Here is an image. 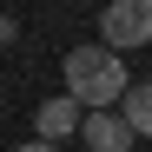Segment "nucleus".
<instances>
[{"label": "nucleus", "mask_w": 152, "mask_h": 152, "mask_svg": "<svg viewBox=\"0 0 152 152\" xmlns=\"http://www.w3.org/2000/svg\"><path fill=\"white\" fill-rule=\"evenodd\" d=\"M80 119H86V113L73 106L66 93H60V99H46V106L33 113V126H40V139H46V145H60V139H73V132H80Z\"/></svg>", "instance_id": "7ed1b4c3"}, {"label": "nucleus", "mask_w": 152, "mask_h": 152, "mask_svg": "<svg viewBox=\"0 0 152 152\" xmlns=\"http://www.w3.org/2000/svg\"><path fill=\"white\" fill-rule=\"evenodd\" d=\"M60 73H66V99L80 113H113L119 99H126V66H119V53H106V46H73V53L60 60Z\"/></svg>", "instance_id": "f257e3e1"}, {"label": "nucleus", "mask_w": 152, "mask_h": 152, "mask_svg": "<svg viewBox=\"0 0 152 152\" xmlns=\"http://www.w3.org/2000/svg\"><path fill=\"white\" fill-rule=\"evenodd\" d=\"M20 152H60V145H46V139H27V145H20Z\"/></svg>", "instance_id": "423d86ee"}, {"label": "nucleus", "mask_w": 152, "mask_h": 152, "mask_svg": "<svg viewBox=\"0 0 152 152\" xmlns=\"http://www.w3.org/2000/svg\"><path fill=\"white\" fill-rule=\"evenodd\" d=\"M80 132H86L93 152H126V145H132V132H126V119H119V113H86V119H80Z\"/></svg>", "instance_id": "20e7f679"}, {"label": "nucleus", "mask_w": 152, "mask_h": 152, "mask_svg": "<svg viewBox=\"0 0 152 152\" xmlns=\"http://www.w3.org/2000/svg\"><path fill=\"white\" fill-rule=\"evenodd\" d=\"M7 40H13V20H0V46H7Z\"/></svg>", "instance_id": "0eeeda50"}, {"label": "nucleus", "mask_w": 152, "mask_h": 152, "mask_svg": "<svg viewBox=\"0 0 152 152\" xmlns=\"http://www.w3.org/2000/svg\"><path fill=\"white\" fill-rule=\"evenodd\" d=\"M119 119H126V132H132V139H152V80H145V86H126Z\"/></svg>", "instance_id": "39448f33"}, {"label": "nucleus", "mask_w": 152, "mask_h": 152, "mask_svg": "<svg viewBox=\"0 0 152 152\" xmlns=\"http://www.w3.org/2000/svg\"><path fill=\"white\" fill-rule=\"evenodd\" d=\"M152 40V0H113L99 13V46L106 53H132Z\"/></svg>", "instance_id": "f03ea898"}]
</instances>
